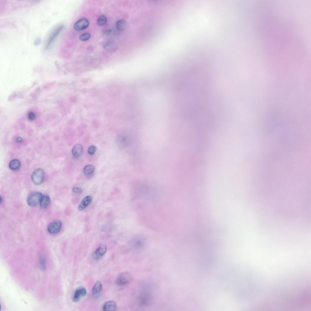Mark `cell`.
Listing matches in <instances>:
<instances>
[{
  "label": "cell",
  "instance_id": "6da1fadb",
  "mask_svg": "<svg viewBox=\"0 0 311 311\" xmlns=\"http://www.w3.org/2000/svg\"><path fill=\"white\" fill-rule=\"evenodd\" d=\"M42 197L41 193L38 192H33L30 193L27 200L28 205L31 207L37 206L40 203Z\"/></svg>",
  "mask_w": 311,
  "mask_h": 311
},
{
  "label": "cell",
  "instance_id": "7a4b0ae2",
  "mask_svg": "<svg viewBox=\"0 0 311 311\" xmlns=\"http://www.w3.org/2000/svg\"><path fill=\"white\" fill-rule=\"evenodd\" d=\"M45 176V172L41 168L35 170L32 175V180L33 183L36 185H41L44 181Z\"/></svg>",
  "mask_w": 311,
  "mask_h": 311
},
{
  "label": "cell",
  "instance_id": "3957f363",
  "mask_svg": "<svg viewBox=\"0 0 311 311\" xmlns=\"http://www.w3.org/2000/svg\"><path fill=\"white\" fill-rule=\"evenodd\" d=\"M131 274L129 272H126L121 273L118 277L116 282L120 286H124L130 284L133 280Z\"/></svg>",
  "mask_w": 311,
  "mask_h": 311
},
{
  "label": "cell",
  "instance_id": "277c9868",
  "mask_svg": "<svg viewBox=\"0 0 311 311\" xmlns=\"http://www.w3.org/2000/svg\"><path fill=\"white\" fill-rule=\"evenodd\" d=\"M62 223L60 220H56L50 223L48 227V232L52 234L58 233L61 229Z\"/></svg>",
  "mask_w": 311,
  "mask_h": 311
},
{
  "label": "cell",
  "instance_id": "5b68a950",
  "mask_svg": "<svg viewBox=\"0 0 311 311\" xmlns=\"http://www.w3.org/2000/svg\"><path fill=\"white\" fill-rule=\"evenodd\" d=\"M87 290L83 286H80L75 290L73 300L74 302H77L85 297L87 294Z\"/></svg>",
  "mask_w": 311,
  "mask_h": 311
},
{
  "label": "cell",
  "instance_id": "8992f818",
  "mask_svg": "<svg viewBox=\"0 0 311 311\" xmlns=\"http://www.w3.org/2000/svg\"><path fill=\"white\" fill-rule=\"evenodd\" d=\"M89 25V21L87 19L83 18L76 22L74 24V28L76 31H81L87 28Z\"/></svg>",
  "mask_w": 311,
  "mask_h": 311
},
{
  "label": "cell",
  "instance_id": "52a82bcc",
  "mask_svg": "<svg viewBox=\"0 0 311 311\" xmlns=\"http://www.w3.org/2000/svg\"><path fill=\"white\" fill-rule=\"evenodd\" d=\"M92 200V197L87 196L82 199L78 207V209L80 211H83L89 205Z\"/></svg>",
  "mask_w": 311,
  "mask_h": 311
},
{
  "label": "cell",
  "instance_id": "ba28073f",
  "mask_svg": "<svg viewBox=\"0 0 311 311\" xmlns=\"http://www.w3.org/2000/svg\"><path fill=\"white\" fill-rule=\"evenodd\" d=\"M107 246L104 244H101L96 249L95 253V258H99L103 256L107 252Z\"/></svg>",
  "mask_w": 311,
  "mask_h": 311
},
{
  "label": "cell",
  "instance_id": "9c48e42d",
  "mask_svg": "<svg viewBox=\"0 0 311 311\" xmlns=\"http://www.w3.org/2000/svg\"><path fill=\"white\" fill-rule=\"evenodd\" d=\"M104 311H113L116 310L117 305L116 302L113 301H109L106 303L103 307Z\"/></svg>",
  "mask_w": 311,
  "mask_h": 311
},
{
  "label": "cell",
  "instance_id": "30bf717a",
  "mask_svg": "<svg viewBox=\"0 0 311 311\" xmlns=\"http://www.w3.org/2000/svg\"><path fill=\"white\" fill-rule=\"evenodd\" d=\"M83 152V147L79 144H77L75 145L72 150L73 155L76 157H79L82 154Z\"/></svg>",
  "mask_w": 311,
  "mask_h": 311
},
{
  "label": "cell",
  "instance_id": "8fae6325",
  "mask_svg": "<svg viewBox=\"0 0 311 311\" xmlns=\"http://www.w3.org/2000/svg\"><path fill=\"white\" fill-rule=\"evenodd\" d=\"M63 28V26H60L57 29H56L52 33L48 39L47 47H48L52 42L55 39L58 34L61 31Z\"/></svg>",
  "mask_w": 311,
  "mask_h": 311
},
{
  "label": "cell",
  "instance_id": "7c38bea8",
  "mask_svg": "<svg viewBox=\"0 0 311 311\" xmlns=\"http://www.w3.org/2000/svg\"><path fill=\"white\" fill-rule=\"evenodd\" d=\"M50 202V198L48 195H45L43 196L42 199L40 203L41 208L43 209L47 208L49 205Z\"/></svg>",
  "mask_w": 311,
  "mask_h": 311
},
{
  "label": "cell",
  "instance_id": "4fadbf2b",
  "mask_svg": "<svg viewBox=\"0 0 311 311\" xmlns=\"http://www.w3.org/2000/svg\"><path fill=\"white\" fill-rule=\"evenodd\" d=\"M103 47L105 50L110 52L116 51L117 48L116 45L112 42L106 43L104 45Z\"/></svg>",
  "mask_w": 311,
  "mask_h": 311
},
{
  "label": "cell",
  "instance_id": "5bb4252c",
  "mask_svg": "<svg viewBox=\"0 0 311 311\" xmlns=\"http://www.w3.org/2000/svg\"><path fill=\"white\" fill-rule=\"evenodd\" d=\"M102 284L100 282L98 281L96 282L93 288V293L95 295L97 294L102 291Z\"/></svg>",
  "mask_w": 311,
  "mask_h": 311
},
{
  "label": "cell",
  "instance_id": "9a60e30c",
  "mask_svg": "<svg viewBox=\"0 0 311 311\" xmlns=\"http://www.w3.org/2000/svg\"><path fill=\"white\" fill-rule=\"evenodd\" d=\"M20 163L17 159H14L10 162L9 165L10 168L12 170H17L20 168Z\"/></svg>",
  "mask_w": 311,
  "mask_h": 311
},
{
  "label": "cell",
  "instance_id": "2e32d148",
  "mask_svg": "<svg viewBox=\"0 0 311 311\" xmlns=\"http://www.w3.org/2000/svg\"><path fill=\"white\" fill-rule=\"evenodd\" d=\"M94 166L92 164H88L85 166L83 169L84 173L87 175H90L95 171Z\"/></svg>",
  "mask_w": 311,
  "mask_h": 311
},
{
  "label": "cell",
  "instance_id": "e0dca14e",
  "mask_svg": "<svg viewBox=\"0 0 311 311\" xmlns=\"http://www.w3.org/2000/svg\"><path fill=\"white\" fill-rule=\"evenodd\" d=\"M126 23L125 20H118L117 22L116 26L119 31H123L126 27Z\"/></svg>",
  "mask_w": 311,
  "mask_h": 311
},
{
  "label": "cell",
  "instance_id": "ac0fdd59",
  "mask_svg": "<svg viewBox=\"0 0 311 311\" xmlns=\"http://www.w3.org/2000/svg\"><path fill=\"white\" fill-rule=\"evenodd\" d=\"M107 20L105 16L102 15L97 20V24L100 26H103L107 22Z\"/></svg>",
  "mask_w": 311,
  "mask_h": 311
},
{
  "label": "cell",
  "instance_id": "d6986e66",
  "mask_svg": "<svg viewBox=\"0 0 311 311\" xmlns=\"http://www.w3.org/2000/svg\"><path fill=\"white\" fill-rule=\"evenodd\" d=\"M96 150L97 147L96 146L93 145H91L88 148V152L89 154L93 155L95 154Z\"/></svg>",
  "mask_w": 311,
  "mask_h": 311
},
{
  "label": "cell",
  "instance_id": "ffe728a7",
  "mask_svg": "<svg viewBox=\"0 0 311 311\" xmlns=\"http://www.w3.org/2000/svg\"><path fill=\"white\" fill-rule=\"evenodd\" d=\"M91 35L88 33H85L81 34L80 37V39L82 41L88 40L90 38Z\"/></svg>",
  "mask_w": 311,
  "mask_h": 311
},
{
  "label": "cell",
  "instance_id": "44dd1931",
  "mask_svg": "<svg viewBox=\"0 0 311 311\" xmlns=\"http://www.w3.org/2000/svg\"><path fill=\"white\" fill-rule=\"evenodd\" d=\"M40 265L41 269L44 270L46 265V260L44 257H41L40 260Z\"/></svg>",
  "mask_w": 311,
  "mask_h": 311
},
{
  "label": "cell",
  "instance_id": "7402d4cb",
  "mask_svg": "<svg viewBox=\"0 0 311 311\" xmlns=\"http://www.w3.org/2000/svg\"><path fill=\"white\" fill-rule=\"evenodd\" d=\"M28 118L29 120L33 121L35 119L36 116L34 113L31 112L29 113L28 115Z\"/></svg>",
  "mask_w": 311,
  "mask_h": 311
},
{
  "label": "cell",
  "instance_id": "603a6c76",
  "mask_svg": "<svg viewBox=\"0 0 311 311\" xmlns=\"http://www.w3.org/2000/svg\"><path fill=\"white\" fill-rule=\"evenodd\" d=\"M72 191L74 193L78 194L81 193L83 192L82 190L79 187H74L72 189Z\"/></svg>",
  "mask_w": 311,
  "mask_h": 311
},
{
  "label": "cell",
  "instance_id": "cb8c5ba5",
  "mask_svg": "<svg viewBox=\"0 0 311 311\" xmlns=\"http://www.w3.org/2000/svg\"><path fill=\"white\" fill-rule=\"evenodd\" d=\"M111 32H112L111 30L110 29H108L106 30V31L105 32V34H106V35H110L111 34Z\"/></svg>",
  "mask_w": 311,
  "mask_h": 311
},
{
  "label": "cell",
  "instance_id": "d4e9b609",
  "mask_svg": "<svg viewBox=\"0 0 311 311\" xmlns=\"http://www.w3.org/2000/svg\"><path fill=\"white\" fill-rule=\"evenodd\" d=\"M16 141L18 143H21L22 141V138L20 137H18Z\"/></svg>",
  "mask_w": 311,
  "mask_h": 311
}]
</instances>
